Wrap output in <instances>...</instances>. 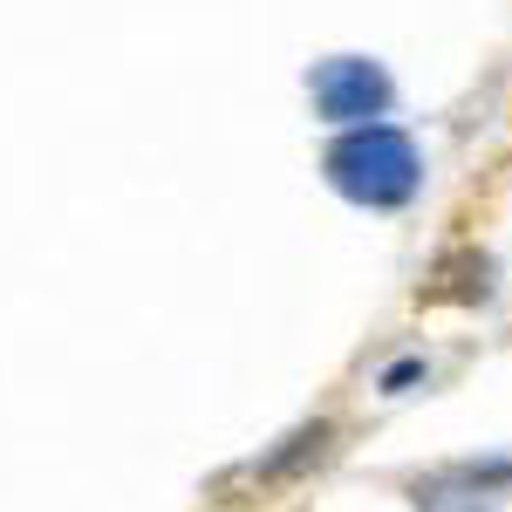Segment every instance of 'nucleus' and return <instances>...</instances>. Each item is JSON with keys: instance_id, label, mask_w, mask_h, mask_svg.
<instances>
[{"instance_id": "obj_1", "label": "nucleus", "mask_w": 512, "mask_h": 512, "mask_svg": "<svg viewBox=\"0 0 512 512\" xmlns=\"http://www.w3.org/2000/svg\"><path fill=\"white\" fill-rule=\"evenodd\" d=\"M321 171L355 205H403L417 192V144L403 130H390V123H362L321 158Z\"/></svg>"}, {"instance_id": "obj_2", "label": "nucleus", "mask_w": 512, "mask_h": 512, "mask_svg": "<svg viewBox=\"0 0 512 512\" xmlns=\"http://www.w3.org/2000/svg\"><path fill=\"white\" fill-rule=\"evenodd\" d=\"M308 89H315L321 123H355V117H383L390 110V76L376 62H362V55L321 62L315 76H308Z\"/></svg>"}, {"instance_id": "obj_3", "label": "nucleus", "mask_w": 512, "mask_h": 512, "mask_svg": "<svg viewBox=\"0 0 512 512\" xmlns=\"http://www.w3.org/2000/svg\"><path fill=\"white\" fill-rule=\"evenodd\" d=\"M417 506L424 512H478V499H465V492H424Z\"/></svg>"}]
</instances>
